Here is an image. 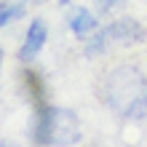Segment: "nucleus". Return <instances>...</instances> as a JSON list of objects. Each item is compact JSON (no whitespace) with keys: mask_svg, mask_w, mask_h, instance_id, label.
<instances>
[{"mask_svg":"<svg viewBox=\"0 0 147 147\" xmlns=\"http://www.w3.org/2000/svg\"><path fill=\"white\" fill-rule=\"evenodd\" d=\"M99 99L112 115L123 120L147 118V80L139 67L118 64L99 80Z\"/></svg>","mask_w":147,"mask_h":147,"instance_id":"obj_1","label":"nucleus"},{"mask_svg":"<svg viewBox=\"0 0 147 147\" xmlns=\"http://www.w3.org/2000/svg\"><path fill=\"white\" fill-rule=\"evenodd\" d=\"M144 40V27L131 16H123V19L107 24L105 30L94 32L91 40L86 43V54L88 56H102L112 48H120V46H134V43H142Z\"/></svg>","mask_w":147,"mask_h":147,"instance_id":"obj_2","label":"nucleus"},{"mask_svg":"<svg viewBox=\"0 0 147 147\" xmlns=\"http://www.w3.org/2000/svg\"><path fill=\"white\" fill-rule=\"evenodd\" d=\"M75 142H80V128H78L75 115L56 107L54 120H51V144H75Z\"/></svg>","mask_w":147,"mask_h":147,"instance_id":"obj_3","label":"nucleus"},{"mask_svg":"<svg viewBox=\"0 0 147 147\" xmlns=\"http://www.w3.org/2000/svg\"><path fill=\"white\" fill-rule=\"evenodd\" d=\"M46 38H48L46 22L35 19V22L30 24L27 35H24V43H22V48H19V59H22V62H32V59L40 54V48L46 46Z\"/></svg>","mask_w":147,"mask_h":147,"instance_id":"obj_4","label":"nucleus"},{"mask_svg":"<svg viewBox=\"0 0 147 147\" xmlns=\"http://www.w3.org/2000/svg\"><path fill=\"white\" fill-rule=\"evenodd\" d=\"M70 30L78 38H91L94 32L99 30V22H96V16L91 11H86V8H72L70 11Z\"/></svg>","mask_w":147,"mask_h":147,"instance_id":"obj_5","label":"nucleus"},{"mask_svg":"<svg viewBox=\"0 0 147 147\" xmlns=\"http://www.w3.org/2000/svg\"><path fill=\"white\" fill-rule=\"evenodd\" d=\"M19 16H24V8H22L19 3H11V5H8V3H3V8H0V27L5 30L8 24H11V22H16Z\"/></svg>","mask_w":147,"mask_h":147,"instance_id":"obj_6","label":"nucleus"},{"mask_svg":"<svg viewBox=\"0 0 147 147\" xmlns=\"http://www.w3.org/2000/svg\"><path fill=\"white\" fill-rule=\"evenodd\" d=\"M94 3H96V8H99V11H112L115 5L126 3V0H94Z\"/></svg>","mask_w":147,"mask_h":147,"instance_id":"obj_7","label":"nucleus"},{"mask_svg":"<svg viewBox=\"0 0 147 147\" xmlns=\"http://www.w3.org/2000/svg\"><path fill=\"white\" fill-rule=\"evenodd\" d=\"M30 3H40V0H30ZM56 3H62V5H64V3H70V0H56Z\"/></svg>","mask_w":147,"mask_h":147,"instance_id":"obj_8","label":"nucleus"}]
</instances>
